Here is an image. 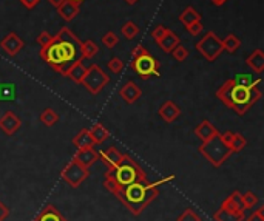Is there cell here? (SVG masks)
Listing matches in <instances>:
<instances>
[{"label":"cell","instance_id":"cell-22","mask_svg":"<svg viewBox=\"0 0 264 221\" xmlns=\"http://www.w3.org/2000/svg\"><path fill=\"white\" fill-rule=\"evenodd\" d=\"M73 145L76 147V149H87V147H94V141L90 135V130L88 128H82V130L73 138Z\"/></svg>","mask_w":264,"mask_h":221},{"label":"cell","instance_id":"cell-34","mask_svg":"<svg viewBox=\"0 0 264 221\" xmlns=\"http://www.w3.org/2000/svg\"><path fill=\"white\" fill-rule=\"evenodd\" d=\"M241 201H243V206L244 209H253L258 202H260V198L257 193L253 192H246L244 195H241Z\"/></svg>","mask_w":264,"mask_h":221},{"label":"cell","instance_id":"cell-17","mask_svg":"<svg viewBox=\"0 0 264 221\" xmlns=\"http://www.w3.org/2000/svg\"><path fill=\"white\" fill-rule=\"evenodd\" d=\"M158 47L161 48L162 51H165V53H172L179 43H181V39L178 38V34H175L172 30H167L165 31V34L162 36L161 39H159L158 42Z\"/></svg>","mask_w":264,"mask_h":221},{"label":"cell","instance_id":"cell-31","mask_svg":"<svg viewBox=\"0 0 264 221\" xmlns=\"http://www.w3.org/2000/svg\"><path fill=\"white\" fill-rule=\"evenodd\" d=\"M246 145H247V140L241 133L232 135V140L229 142V149L232 150V153H240Z\"/></svg>","mask_w":264,"mask_h":221},{"label":"cell","instance_id":"cell-16","mask_svg":"<svg viewBox=\"0 0 264 221\" xmlns=\"http://www.w3.org/2000/svg\"><path fill=\"white\" fill-rule=\"evenodd\" d=\"M195 135L198 140H201V142H205V141H209L210 138L220 135V132L216 130V127H213L210 124L209 119H203V121L195 127Z\"/></svg>","mask_w":264,"mask_h":221},{"label":"cell","instance_id":"cell-10","mask_svg":"<svg viewBox=\"0 0 264 221\" xmlns=\"http://www.w3.org/2000/svg\"><path fill=\"white\" fill-rule=\"evenodd\" d=\"M25 47V42L22 40V38L17 33H8L5 38L0 40V48H2L8 56H17Z\"/></svg>","mask_w":264,"mask_h":221},{"label":"cell","instance_id":"cell-47","mask_svg":"<svg viewBox=\"0 0 264 221\" xmlns=\"http://www.w3.org/2000/svg\"><path fill=\"white\" fill-rule=\"evenodd\" d=\"M124 2H125L127 5H135V3L139 2V0H124Z\"/></svg>","mask_w":264,"mask_h":221},{"label":"cell","instance_id":"cell-25","mask_svg":"<svg viewBox=\"0 0 264 221\" xmlns=\"http://www.w3.org/2000/svg\"><path fill=\"white\" fill-rule=\"evenodd\" d=\"M90 135L93 138L94 144H102L103 141H107L110 138V132L102 124H94L90 130Z\"/></svg>","mask_w":264,"mask_h":221},{"label":"cell","instance_id":"cell-45","mask_svg":"<svg viewBox=\"0 0 264 221\" xmlns=\"http://www.w3.org/2000/svg\"><path fill=\"white\" fill-rule=\"evenodd\" d=\"M48 2H50V5L51 6H54V8H59L63 2H65V0H48Z\"/></svg>","mask_w":264,"mask_h":221},{"label":"cell","instance_id":"cell-42","mask_svg":"<svg viewBox=\"0 0 264 221\" xmlns=\"http://www.w3.org/2000/svg\"><path fill=\"white\" fill-rule=\"evenodd\" d=\"M247 221H264V206H261L258 210L253 212V214L247 218Z\"/></svg>","mask_w":264,"mask_h":221},{"label":"cell","instance_id":"cell-12","mask_svg":"<svg viewBox=\"0 0 264 221\" xmlns=\"http://www.w3.org/2000/svg\"><path fill=\"white\" fill-rule=\"evenodd\" d=\"M76 162L83 165L85 169H90L91 165L99 160V153L94 150V147H87V149H78L76 155L73 158Z\"/></svg>","mask_w":264,"mask_h":221},{"label":"cell","instance_id":"cell-27","mask_svg":"<svg viewBox=\"0 0 264 221\" xmlns=\"http://www.w3.org/2000/svg\"><path fill=\"white\" fill-rule=\"evenodd\" d=\"M196 20H201V14L198 13L193 6H187L185 10L179 14V22L184 25H190Z\"/></svg>","mask_w":264,"mask_h":221},{"label":"cell","instance_id":"cell-8","mask_svg":"<svg viewBox=\"0 0 264 221\" xmlns=\"http://www.w3.org/2000/svg\"><path fill=\"white\" fill-rule=\"evenodd\" d=\"M195 47H196L198 53L203 54V58H205L209 62H215L224 51L221 39L213 31H207L201 38V40L196 42Z\"/></svg>","mask_w":264,"mask_h":221},{"label":"cell","instance_id":"cell-30","mask_svg":"<svg viewBox=\"0 0 264 221\" xmlns=\"http://www.w3.org/2000/svg\"><path fill=\"white\" fill-rule=\"evenodd\" d=\"M39 119H41V122H42L43 125L53 127V125H56V124L59 122V115L56 113L53 108H45L43 112L41 113Z\"/></svg>","mask_w":264,"mask_h":221},{"label":"cell","instance_id":"cell-9","mask_svg":"<svg viewBox=\"0 0 264 221\" xmlns=\"http://www.w3.org/2000/svg\"><path fill=\"white\" fill-rule=\"evenodd\" d=\"M87 177H88V169H85L83 165H81L79 162H76L74 160L70 161L67 164V167L62 170L63 181L67 182L70 187H73V189L79 187L81 184L87 180Z\"/></svg>","mask_w":264,"mask_h":221},{"label":"cell","instance_id":"cell-38","mask_svg":"<svg viewBox=\"0 0 264 221\" xmlns=\"http://www.w3.org/2000/svg\"><path fill=\"white\" fill-rule=\"evenodd\" d=\"M108 70L111 73H115V75H119V73H122V70H124V62L119 58H113L108 62Z\"/></svg>","mask_w":264,"mask_h":221},{"label":"cell","instance_id":"cell-1","mask_svg":"<svg viewBox=\"0 0 264 221\" xmlns=\"http://www.w3.org/2000/svg\"><path fill=\"white\" fill-rule=\"evenodd\" d=\"M175 180V175H170V177L162 178L159 181H136L130 186L124 187L122 190H119L116 193V198H119V201L124 204L133 215H139L150 202H152L156 197H158V187L162 186V184H167Z\"/></svg>","mask_w":264,"mask_h":221},{"label":"cell","instance_id":"cell-21","mask_svg":"<svg viewBox=\"0 0 264 221\" xmlns=\"http://www.w3.org/2000/svg\"><path fill=\"white\" fill-rule=\"evenodd\" d=\"M221 207L223 209H227V210H232V212H244V210H246V209H244V206H243L241 193L240 192L230 193V195L223 201Z\"/></svg>","mask_w":264,"mask_h":221},{"label":"cell","instance_id":"cell-19","mask_svg":"<svg viewBox=\"0 0 264 221\" xmlns=\"http://www.w3.org/2000/svg\"><path fill=\"white\" fill-rule=\"evenodd\" d=\"M33 221H67V218H65L54 206L48 204L36 215V218Z\"/></svg>","mask_w":264,"mask_h":221},{"label":"cell","instance_id":"cell-20","mask_svg":"<svg viewBox=\"0 0 264 221\" xmlns=\"http://www.w3.org/2000/svg\"><path fill=\"white\" fill-rule=\"evenodd\" d=\"M56 10H58L59 16L62 17L65 22H71L74 17L78 16V13H79V5L70 2V0H65V2L59 8H56Z\"/></svg>","mask_w":264,"mask_h":221},{"label":"cell","instance_id":"cell-18","mask_svg":"<svg viewBox=\"0 0 264 221\" xmlns=\"http://www.w3.org/2000/svg\"><path fill=\"white\" fill-rule=\"evenodd\" d=\"M98 153H99L101 161L105 164L108 169H115L122 158V153L116 149V147H110V149L98 152Z\"/></svg>","mask_w":264,"mask_h":221},{"label":"cell","instance_id":"cell-6","mask_svg":"<svg viewBox=\"0 0 264 221\" xmlns=\"http://www.w3.org/2000/svg\"><path fill=\"white\" fill-rule=\"evenodd\" d=\"M200 153L203 156H205L207 161H209L213 167L218 169L230 158L232 150L223 142L220 135H216V136L210 138L209 141H205L200 145Z\"/></svg>","mask_w":264,"mask_h":221},{"label":"cell","instance_id":"cell-39","mask_svg":"<svg viewBox=\"0 0 264 221\" xmlns=\"http://www.w3.org/2000/svg\"><path fill=\"white\" fill-rule=\"evenodd\" d=\"M178 221H201V218L198 217V214L192 209H185L181 215L178 217Z\"/></svg>","mask_w":264,"mask_h":221},{"label":"cell","instance_id":"cell-24","mask_svg":"<svg viewBox=\"0 0 264 221\" xmlns=\"http://www.w3.org/2000/svg\"><path fill=\"white\" fill-rule=\"evenodd\" d=\"M247 67L252 68L255 73H263L264 71V53L261 50H255L250 56L246 59Z\"/></svg>","mask_w":264,"mask_h":221},{"label":"cell","instance_id":"cell-48","mask_svg":"<svg viewBox=\"0 0 264 221\" xmlns=\"http://www.w3.org/2000/svg\"><path fill=\"white\" fill-rule=\"evenodd\" d=\"M70 2H73V3H76V5H81L82 2H85V0H70Z\"/></svg>","mask_w":264,"mask_h":221},{"label":"cell","instance_id":"cell-2","mask_svg":"<svg viewBox=\"0 0 264 221\" xmlns=\"http://www.w3.org/2000/svg\"><path fill=\"white\" fill-rule=\"evenodd\" d=\"M216 98L225 107L232 108L237 115L244 116L249 112V108H252L261 99V91L257 85L244 87L237 84L233 79H229L218 88Z\"/></svg>","mask_w":264,"mask_h":221},{"label":"cell","instance_id":"cell-5","mask_svg":"<svg viewBox=\"0 0 264 221\" xmlns=\"http://www.w3.org/2000/svg\"><path fill=\"white\" fill-rule=\"evenodd\" d=\"M130 67L141 79H150L152 76H161L159 75V68L161 63L158 62L155 56L150 54L148 50H145L142 45H138L133 50V59L130 62Z\"/></svg>","mask_w":264,"mask_h":221},{"label":"cell","instance_id":"cell-33","mask_svg":"<svg viewBox=\"0 0 264 221\" xmlns=\"http://www.w3.org/2000/svg\"><path fill=\"white\" fill-rule=\"evenodd\" d=\"M233 80L237 82V84H240V85H244V87H252V85H260L261 84V79L258 78V79H252V76L250 75H246V73H238V75H235V78H233Z\"/></svg>","mask_w":264,"mask_h":221},{"label":"cell","instance_id":"cell-23","mask_svg":"<svg viewBox=\"0 0 264 221\" xmlns=\"http://www.w3.org/2000/svg\"><path fill=\"white\" fill-rule=\"evenodd\" d=\"M213 220L215 221H243L244 212H232V210L220 207L213 214Z\"/></svg>","mask_w":264,"mask_h":221},{"label":"cell","instance_id":"cell-13","mask_svg":"<svg viewBox=\"0 0 264 221\" xmlns=\"http://www.w3.org/2000/svg\"><path fill=\"white\" fill-rule=\"evenodd\" d=\"M141 95H142V90H141V87H138L136 82H131V80L122 85L119 90V96L124 99L128 105L135 104L141 98Z\"/></svg>","mask_w":264,"mask_h":221},{"label":"cell","instance_id":"cell-41","mask_svg":"<svg viewBox=\"0 0 264 221\" xmlns=\"http://www.w3.org/2000/svg\"><path fill=\"white\" fill-rule=\"evenodd\" d=\"M167 30H168L167 26H164V25H158L156 28L152 31V38L155 39V42H158L159 39H161L162 36L165 34V31H167Z\"/></svg>","mask_w":264,"mask_h":221},{"label":"cell","instance_id":"cell-37","mask_svg":"<svg viewBox=\"0 0 264 221\" xmlns=\"http://www.w3.org/2000/svg\"><path fill=\"white\" fill-rule=\"evenodd\" d=\"M36 42L41 45V48L48 47L51 42H54V36H51L48 31H42V33L36 38Z\"/></svg>","mask_w":264,"mask_h":221},{"label":"cell","instance_id":"cell-35","mask_svg":"<svg viewBox=\"0 0 264 221\" xmlns=\"http://www.w3.org/2000/svg\"><path fill=\"white\" fill-rule=\"evenodd\" d=\"M101 40H102V43L105 45L107 48H115L116 45H118V42H119V38H118L116 33L108 31V33H105V34L102 36Z\"/></svg>","mask_w":264,"mask_h":221},{"label":"cell","instance_id":"cell-29","mask_svg":"<svg viewBox=\"0 0 264 221\" xmlns=\"http://www.w3.org/2000/svg\"><path fill=\"white\" fill-rule=\"evenodd\" d=\"M54 40H63V42H71L74 45H81V40L76 34H74L70 28H67V26H63L62 30H59V33L54 36Z\"/></svg>","mask_w":264,"mask_h":221},{"label":"cell","instance_id":"cell-40","mask_svg":"<svg viewBox=\"0 0 264 221\" xmlns=\"http://www.w3.org/2000/svg\"><path fill=\"white\" fill-rule=\"evenodd\" d=\"M203 28H204L203 20H196V22H193V23H190V25H185V30L190 33L192 36H198V34L203 31Z\"/></svg>","mask_w":264,"mask_h":221},{"label":"cell","instance_id":"cell-11","mask_svg":"<svg viewBox=\"0 0 264 221\" xmlns=\"http://www.w3.org/2000/svg\"><path fill=\"white\" fill-rule=\"evenodd\" d=\"M22 127V119L19 118L14 112H5V115L0 118V130H2L6 136H13L20 130Z\"/></svg>","mask_w":264,"mask_h":221},{"label":"cell","instance_id":"cell-7","mask_svg":"<svg viewBox=\"0 0 264 221\" xmlns=\"http://www.w3.org/2000/svg\"><path fill=\"white\" fill-rule=\"evenodd\" d=\"M108 84H110V76L99 65H96V63H91L87 68L85 76L82 79V85L91 95H99Z\"/></svg>","mask_w":264,"mask_h":221},{"label":"cell","instance_id":"cell-43","mask_svg":"<svg viewBox=\"0 0 264 221\" xmlns=\"http://www.w3.org/2000/svg\"><path fill=\"white\" fill-rule=\"evenodd\" d=\"M20 2L25 8H28V10H34V8L39 5L41 0H20Z\"/></svg>","mask_w":264,"mask_h":221},{"label":"cell","instance_id":"cell-32","mask_svg":"<svg viewBox=\"0 0 264 221\" xmlns=\"http://www.w3.org/2000/svg\"><path fill=\"white\" fill-rule=\"evenodd\" d=\"M121 33H122V36H124L127 40H131V39H135L136 36H138L139 28H138V25H136L135 22L128 20V22H125L124 25H122Z\"/></svg>","mask_w":264,"mask_h":221},{"label":"cell","instance_id":"cell-26","mask_svg":"<svg viewBox=\"0 0 264 221\" xmlns=\"http://www.w3.org/2000/svg\"><path fill=\"white\" fill-rule=\"evenodd\" d=\"M79 50L82 53V59H91V58H94L99 53V47L96 45V42H93V40L81 42Z\"/></svg>","mask_w":264,"mask_h":221},{"label":"cell","instance_id":"cell-28","mask_svg":"<svg viewBox=\"0 0 264 221\" xmlns=\"http://www.w3.org/2000/svg\"><path fill=\"white\" fill-rule=\"evenodd\" d=\"M221 43H223V50L224 51H227V53H230V54H233L235 51H237L240 47H241V40H240V38H237L233 33H230V34H227V38H225L224 40H221Z\"/></svg>","mask_w":264,"mask_h":221},{"label":"cell","instance_id":"cell-4","mask_svg":"<svg viewBox=\"0 0 264 221\" xmlns=\"http://www.w3.org/2000/svg\"><path fill=\"white\" fill-rule=\"evenodd\" d=\"M78 45H74L71 42H63V40H54L51 42L48 47L41 48L39 56L48 63V65L54 70L61 73L63 76L65 70L68 68L70 63L76 58Z\"/></svg>","mask_w":264,"mask_h":221},{"label":"cell","instance_id":"cell-46","mask_svg":"<svg viewBox=\"0 0 264 221\" xmlns=\"http://www.w3.org/2000/svg\"><path fill=\"white\" fill-rule=\"evenodd\" d=\"M210 2H212L215 6H223L224 3H227V0H210Z\"/></svg>","mask_w":264,"mask_h":221},{"label":"cell","instance_id":"cell-3","mask_svg":"<svg viewBox=\"0 0 264 221\" xmlns=\"http://www.w3.org/2000/svg\"><path fill=\"white\" fill-rule=\"evenodd\" d=\"M148 180L147 173L139 167L138 162L128 155H122L119 164L115 169H108L105 175V181L103 186L110 190L113 195H116L119 190L130 186L136 181H144Z\"/></svg>","mask_w":264,"mask_h":221},{"label":"cell","instance_id":"cell-15","mask_svg":"<svg viewBox=\"0 0 264 221\" xmlns=\"http://www.w3.org/2000/svg\"><path fill=\"white\" fill-rule=\"evenodd\" d=\"M85 73H87V67L83 65V59L81 58L79 60H74L73 63H70L68 68L65 70L63 76L70 78L73 82H76V84H82V79L85 76Z\"/></svg>","mask_w":264,"mask_h":221},{"label":"cell","instance_id":"cell-14","mask_svg":"<svg viewBox=\"0 0 264 221\" xmlns=\"http://www.w3.org/2000/svg\"><path fill=\"white\" fill-rule=\"evenodd\" d=\"M158 113L161 116L162 121H165L167 124H172L179 118V115H181V108H179L173 100H167V102H164L161 107H159Z\"/></svg>","mask_w":264,"mask_h":221},{"label":"cell","instance_id":"cell-36","mask_svg":"<svg viewBox=\"0 0 264 221\" xmlns=\"http://www.w3.org/2000/svg\"><path fill=\"white\" fill-rule=\"evenodd\" d=\"M172 56H173V59L178 60V62H184V60L187 59V56H188V50H187L185 47H183L181 43H179L178 47L172 51Z\"/></svg>","mask_w":264,"mask_h":221},{"label":"cell","instance_id":"cell-44","mask_svg":"<svg viewBox=\"0 0 264 221\" xmlns=\"http://www.w3.org/2000/svg\"><path fill=\"white\" fill-rule=\"evenodd\" d=\"M8 215H9V209L0 201V221H5L8 218Z\"/></svg>","mask_w":264,"mask_h":221}]
</instances>
